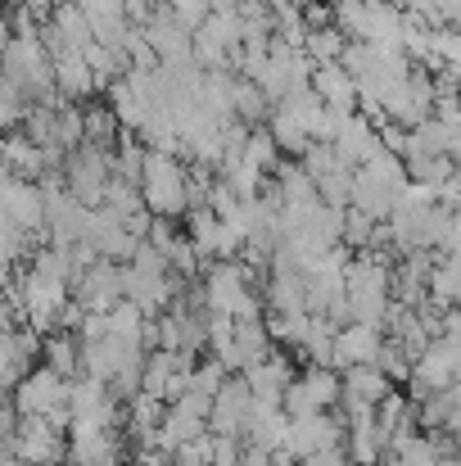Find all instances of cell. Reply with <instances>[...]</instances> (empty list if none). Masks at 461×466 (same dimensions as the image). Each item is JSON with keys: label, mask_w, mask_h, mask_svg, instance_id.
Returning a JSON list of instances; mask_svg holds the SVG:
<instances>
[{"label": "cell", "mask_w": 461, "mask_h": 466, "mask_svg": "<svg viewBox=\"0 0 461 466\" xmlns=\"http://www.w3.org/2000/svg\"><path fill=\"white\" fill-rule=\"evenodd\" d=\"M141 195H145V208L154 218H167V222L185 218L190 213V172H185V163L150 150V167H145Z\"/></svg>", "instance_id": "cell-1"}, {"label": "cell", "mask_w": 461, "mask_h": 466, "mask_svg": "<svg viewBox=\"0 0 461 466\" xmlns=\"http://www.w3.org/2000/svg\"><path fill=\"white\" fill-rule=\"evenodd\" d=\"M344 403V376L335 371V367H312L307 362L304 371H299V380L290 385V394H286V417L290 421H304V417H316V412H330V408H339Z\"/></svg>", "instance_id": "cell-2"}, {"label": "cell", "mask_w": 461, "mask_h": 466, "mask_svg": "<svg viewBox=\"0 0 461 466\" xmlns=\"http://www.w3.org/2000/svg\"><path fill=\"white\" fill-rule=\"evenodd\" d=\"M68 190L77 204L86 208H105V195L114 186V155L100 146H82L77 155H68Z\"/></svg>", "instance_id": "cell-3"}, {"label": "cell", "mask_w": 461, "mask_h": 466, "mask_svg": "<svg viewBox=\"0 0 461 466\" xmlns=\"http://www.w3.org/2000/svg\"><path fill=\"white\" fill-rule=\"evenodd\" d=\"M73 403V380H64L59 371H50L45 362L27 371V380L14 390V408L18 417H55L59 408Z\"/></svg>", "instance_id": "cell-4"}, {"label": "cell", "mask_w": 461, "mask_h": 466, "mask_svg": "<svg viewBox=\"0 0 461 466\" xmlns=\"http://www.w3.org/2000/svg\"><path fill=\"white\" fill-rule=\"evenodd\" d=\"M73 299L86 312H114L118 304H127V268H118L114 258L91 263V268L77 277Z\"/></svg>", "instance_id": "cell-5"}, {"label": "cell", "mask_w": 461, "mask_h": 466, "mask_svg": "<svg viewBox=\"0 0 461 466\" xmlns=\"http://www.w3.org/2000/svg\"><path fill=\"white\" fill-rule=\"evenodd\" d=\"M0 208H5V222H14V227H23V231H32V236H45V231H50V213H45V190H41V181H27V177L5 172Z\"/></svg>", "instance_id": "cell-6"}, {"label": "cell", "mask_w": 461, "mask_h": 466, "mask_svg": "<svg viewBox=\"0 0 461 466\" xmlns=\"http://www.w3.org/2000/svg\"><path fill=\"white\" fill-rule=\"evenodd\" d=\"M5 453L23 458L27 466H59L68 462V435H59L45 417H23V426L5 444Z\"/></svg>", "instance_id": "cell-7"}, {"label": "cell", "mask_w": 461, "mask_h": 466, "mask_svg": "<svg viewBox=\"0 0 461 466\" xmlns=\"http://www.w3.org/2000/svg\"><path fill=\"white\" fill-rule=\"evenodd\" d=\"M348 444V426L344 417L335 412H316L304 421H290V440H286V453H295L299 462L316 458V453H330V449H344Z\"/></svg>", "instance_id": "cell-8"}, {"label": "cell", "mask_w": 461, "mask_h": 466, "mask_svg": "<svg viewBox=\"0 0 461 466\" xmlns=\"http://www.w3.org/2000/svg\"><path fill=\"white\" fill-rule=\"evenodd\" d=\"M68 466H123V426H73Z\"/></svg>", "instance_id": "cell-9"}, {"label": "cell", "mask_w": 461, "mask_h": 466, "mask_svg": "<svg viewBox=\"0 0 461 466\" xmlns=\"http://www.w3.org/2000/svg\"><path fill=\"white\" fill-rule=\"evenodd\" d=\"M254 408H258V399H254L249 380H245V376H231L226 390L217 394V408H213V435L245 440V431H249V421H254Z\"/></svg>", "instance_id": "cell-10"}, {"label": "cell", "mask_w": 461, "mask_h": 466, "mask_svg": "<svg viewBox=\"0 0 461 466\" xmlns=\"http://www.w3.org/2000/svg\"><path fill=\"white\" fill-rule=\"evenodd\" d=\"M385 330L380 326H366V321H348L339 326V344H335V367L348 371V367H376L380 353H385Z\"/></svg>", "instance_id": "cell-11"}, {"label": "cell", "mask_w": 461, "mask_h": 466, "mask_svg": "<svg viewBox=\"0 0 461 466\" xmlns=\"http://www.w3.org/2000/svg\"><path fill=\"white\" fill-rule=\"evenodd\" d=\"M245 380H249V390H254V399H258V403L281 408V403H286V394H290V385H295L299 376H295L290 358H286L281 349H272L258 367H249V371H245Z\"/></svg>", "instance_id": "cell-12"}, {"label": "cell", "mask_w": 461, "mask_h": 466, "mask_svg": "<svg viewBox=\"0 0 461 466\" xmlns=\"http://www.w3.org/2000/svg\"><path fill=\"white\" fill-rule=\"evenodd\" d=\"M335 150H339V158H344L348 167H366L371 158L385 155L380 123H376V118H366V114H353V118L344 123V132L335 137Z\"/></svg>", "instance_id": "cell-13"}, {"label": "cell", "mask_w": 461, "mask_h": 466, "mask_svg": "<svg viewBox=\"0 0 461 466\" xmlns=\"http://www.w3.org/2000/svg\"><path fill=\"white\" fill-rule=\"evenodd\" d=\"M312 91H316L330 109H339V114H362V91H357V77H353L344 64H326V68H316Z\"/></svg>", "instance_id": "cell-14"}, {"label": "cell", "mask_w": 461, "mask_h": 466, "mask_svg": "<svg viewBox=\"0 0 461 466\" xmlns=\"http://www.w3.org/2000/svg\"><path fill=\"white\" fill-rule=\"evenodd\" d=\"M394 394V380L380 367H348L344 371V408H380Z\"/></svg>", "instance_id": "cell-15"}, {"label": "cell", "mask_w": 461, "mask_h": 466, "mask_svg": "<svg viewBox=\"0 0 461 466\" xmlns=\"http://www.w3.org/2000/svg\"><path fill=\"white\" fill-rule=\"evenodd\" d=\"M286 440H290V417H286V408L258 403V408H254V421H249V431H245V444H258V449L281 453Z\"/></svg>", "instance_id": "cell-16"}, {"label": "cell", "mask_w": 461, "mask_h": 466, "mask_svg": "<svg viewBox=\"0 0 461 466\" xmlns=\"http://www.w3.org/2000/svg\"><path fill=\"white\" fill-rule=\"evenodd\" d=\"M5 172L27 177V181H41L50 172V155L36 141H27L23 132H9V141H5Z\"/></svg>", "instance_id": "cell-17"}, {"label": "cell", "mask_w": 461, "mask_h": 466, "mask_svg": "<svg viewBox=\"0 0 461 466\" xmlns=\"http://www.w3.org/2000/svg\"><path fill=\"white\" fill-rule=\"evenodd\" d=\"M267 132H272V137H276V146H281V150H290V155H307V146H316V141H312V132H307V123L299 118V109H295L290 100H281V105L272 109Z\"/></svg>", "instance_id": "cell-18"}, {"label": "cell", "mask_w": 461, "mask_h": 466, "mask_svg": "<svg viewBox=\"0 0 461 466\" xmlns=\"http://www.w3.org/2000/svg\"><path fill=\"white\" fill-rule=\"evenodd\" d=\"M77 330H55V335H45V349H41V362L50 367V371H59L64 380H82L77 371H82V339H73Z\"/></svg>", "instance_id": "cell-19"}, {"label": "cell", "mask_w": 461, "mask_h": 466, "mask_svg": "<svg viewBox=\"0 0 461 466\" xmlns=\"http://www.w3.org/2000/svg\"><path fill=\"white\" fill-rule=\"evenodd\" d=\"M272 330H267V317H258V321H236V358H240V376L249 371V367H258L267 353H272Z\"/></svg>", "instance_id": "cell-20"}, {"label": "cell", "mask_w": 461, "mask_h": 466, "mask_svg": "<svg viewBox=\"0 0 461 466\" xmlns=\"http://www.w3.org/2000/svg\"><path fill=\"white\" fill-rule=\"evenodd\" d=\"M335 344H339V326L330 321V317H312V330H307L304 339V353L312 367H335ZM339 371V367H335Z\"/></svg>", "instance_id": "cell-21"}, {"label": "cell", "mask_w": 461, "mask_h": 466, "mask_svg": "<svg viewBox=\"0 0 461 466\" xmlns=\"http://www.w3.org/2000/svg\"><path fill=\"white\" fill-rule=\"evenodd\" d=\"M222 181L240 195V199H263V186H267V172L263 167H254L249 158H226L222 163Z\"/></svg>", "instance_id": "cell-22"}, {"label": "cell", "mask_w": 461, "mask_h": 466, "mask_svg": "<svg viewBox=\"0 0 461 466\" xmlns=\"http://www.w3.org/2000/svg\"><path fill=\"white\" fill-rule=\"evenodd\" d=\"M353 41L330 23V27H316V32H307V46H304V55L316 64V68H326V64H344V50H348Z\"/></svg>", "instance_id": "cell-23"}, {"label": "cell", "mask_w": 461, "mask_h": 466, "mask_svg": "<svg viewBox=\"0 0 461 466\" xmlns=\"http://www.w3.org/2000/svg\"><path fill=\"white\" fill-rule=\"evenodd\" d=\"M267 330H272L276 344L304 349L307 330H312V312H267Z\"/></svg>", "instance_id": "cell-24"}, {"label": "cell", "mask_w": 461, "mask_h": 466, "mask_svg": "<svg viewBox=\"0 0 461 466\" xmlns=\"http://www.w3.org/2000/svg\"><path fill=\"white\" fill-rule=\"evenodd\" d=\"M245 158H249L254 167H263L267 177H276V167L286 163V158H281V146H276V137H272L267 127H254V137H249V146H245Z\"/></svg>", "instance_id": "cell-25"}, {"label": "cell", "mask_w": 461, "mask_h": 466, "mask_svg": "<svg viewBox=\"0 0 461 466\" xmlns=\"http://www.w3.org/2000/svg\"><path fill=\"white\" fill-rule=\"evenodd\" d=\"M267 109H276V105L267 100V91H263L258 82H240V77H236V118H245V123L254 127V118H267Z\"/></svg>", "instance_id": "cell-26"}, {"label": "cell", "mask_w": 461, "mask_h": 466, "mask_svg": "<svg viewBox=\"0 0 461 466\" xmlns=\"http://www.w3.org/2000/svg\"><path fill=\"white\" fill-rule=\"evenodd\" d=\"M114 141H118V114H114L109 105H91V109H86V146L109 150Z\"/></svg>", "instance_id": "cell-27"}, {"label": "cell", "mask_w": 461, "mask_h": 466, "mask_svg": "<svg viewBox=\"0 0 461 466\" xmlns=\"http://www.w3.org/2000/svg\"><path fill=\"white\" fill-rule=\"evenodd\" d=\"M299 163L307 167V177H312L316 186H321L330 172H339V167H344V158H339V150H335L330 141H316V146H307V155L299 158Z\"/></svg>", "instance_id": "cell-28"}, {"label": "cell", "mask_w": 461, "mask_h": 466, "mask_svg": "<svg viewBox=\"0 0 461 466\" xmlns=\"http://www.w3.org/2000/svg\"><path fill=\"white\" fill-rule=\"evenodd\" d=\"M226 380H231V376H226V362H217V358H204V362L195 367V385H190V390H195V394H208V399H217V394L226 390Z\"/></svg>", "instance_id": "cell-29"}, {"label": "cell", "mask_w": 461, "mask_h": 466, "mask_svg": "<svg viewBox=\"0 0 461 466\" xmlns=\"http://www.w3.org/2000/svg\"><path fill=\"white\" fill-rule=\"evenodd\" d=\"M172 18H176V23H181V27L195 36V32H199V27L213 18V0H172Z\"/></svg>", "instance_id": "cell-30"}, {"label": "cell", "mask_w": 461, "mask_h": 466, "mask_svg": "<svg viewBox=\"0 0 461 466\" xmlns=\"http://www.w3.org/2000/svg\"><path fill=\"white\" fill-rule=\"evenodd\" d=\"M376 367H380V371H385L389 380H412V367H416V362H412V358H407V353H403V349H398L394 339H389Z\"/></svg>", "instance_id": "cell-31"}, {"label": "cell", "mask_w": 461, "mask_h": 466, "mask_svg": "<svg viewBox=\"0 0 461 466\" xmlns=\"http://www.w3.org/2000/svg\"><path fill=\"white\" fill-rule=\"evenodd\" d=\"M304 466H353V458H348V449H330V453H316V458H307Z\"/></svg>", "instance_id": "cell-32"}, {"label": "cell", "mask_w": 461, "mask_h": 466, "mask_svg": "<svg viewBox=\"0 0 461 466\" xmlns=\"http://www.w3.org/2000/svg\"><path fill=\"white\" fill-rule=\"evenodd\" d=\"M59 5H64V0H23V9H27L32 18H55Z\"/></svg>", "instance_id": "cell-33"}, {"label": "cell", "mask_w": 461, "mask_h": 466, "mask_svg": "<svg viewBox=\"0 0 461 466\" xmlns=\"http://www.w3.org/2000/svg\"><path fill=\"white\" fill-rule=\"evenodd\" d=\"M245 466H276V453L258 449V444H245Z\"/></svg>", "instance_id": "cell-34"}, {"label": "cell", "mask_w": 461, "mask_h": 466, "mask_svg": "<svg viewBox=\"0 0 461 466\" xmlns=\"http://www.w3.org/2000/svg\"><path fill=\"white\" fill-rule=\"evenodd\" d=\"M123 5H127V18H136V23H145V27H150V5L154 0H123Z\"/></svg>", "instance_id": "cell-35"}, {"label": "cell", "mask_w": 461, "mask_h": 466, "mask_svg": "<svg viewBox=\"0 0 461 466\" xmlns=\"http://www.w3.org/2000/svg\"><path fill=\"white\" fill-rule=\"evenodd\" d=\"M435 9H439V18H461V0H435Z\"/></svg>", "instance_id": "cell-36"}, {"label": "cell", "mask_w": 461, "mask_h": 466, "mask_svg": "<svg viewBox=\"0 0 461 466\" xmlns=\"http://www.w3.org/2000/svg\"><path fill=\"white\" fill-rule=\"evenodd\" d=\"M439 466H461V453H448V458H444Z\"/></svg>", "instance_id": "cell-37"}, {"label": "cell", "mask_w": 461, "mask_h": 466, "mask_svg": "<svg viewBox=\"0 0 461 466\" xmlns=\"http://www.w3.org/2000/svg\"><path fill=\"white\" fill-rule=\"evenodd\" d=\"M326 5H339V0H326Z\"/></svg>", "instance_id": "cell-38"}, {"label": "cell", "mask_w": 461, "mask_h": 466, "mask_svg": "<svg viewBox=\"0 0 461 466\" xmlns=\"http://www.w3.org/2000/svg\"><path fill=\"white\" fill-rule=\"evenodd\" d=\"M376 466H389V462H376Z\"/></svg>", "instance_id": "cell-39"}]
</instances>
